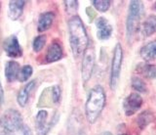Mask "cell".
Segmentation results:
<instances>
[{"instance_id":"obj_21","label":"cell","mask_w":156,"mask_h":135,"mask_svg":"<svg viewBox=\"0 0 156 135\" xmlns=\"http://www.w3.org/2000/svg\"><path fill=\"white\" fill-rule=\"evenodd\" d=\"M132 87L139 92H146V84L144 82V80L138 76H134L132 78Z\"/></svg>"},{"instance_id":"obj_20","label":"cell","mask_w":156,"mask_h":135,"mask_svg":"<svg viewBox=\"0 0 156 135\" xmlns=\"http://www.w3.org/2000/svg\"><path fill=\"white\" fill-rule=\"evenodd\" d=\"M32 71H33V69L31 66H29V65L23 66L21 69V71H20L18 79L21 81V82H26V81L31 76Z\"/></svg>"},{"instance_id":"obj_3","label":"cell","mask_w":156,"mask_h":135,"mask_svg":"<svg viewBox=\"0 0 156 135\" xmlns=\"http://www.w3.org/2000/svg\"><path fill=\"white\" fill-rule=\"evenodd\" d=\"M105 92L101 85L94 86L89 92L85 105L86 119L89 123L97 122L105 106Z\"/></svg>"},{"instance_id":"obj_24","label":"cell","mask_w":156,"mask_h":135,"mask_svg":"<svg viewBox=\"0 0 156 135\" xmlns=\"http://www.w3.org/2000/svg\"><path fill=\"white\" fill-rule=\"evenodd\" d=\"M65 9L68 14L75 13L78 9V2L77 1H65Z\"/></svg>"},{"instance_id":"obj_29","label":"cell","mask_w":156,"mask_h":135,"mask_svg":"<svg viewBox=\"0 0 156 135\" xmlns=\"http://www.w3.org/2000/svg\"><path fill=\"white\" fill-rule=\"evenodd\" d=\"M79 135H86V134H85V133H84V132H81V133H80V134H79Z\"/></svg>"},{"instance_id":"obj_11","label":"cell","mask_w":156,"mask_h":135,"mask_svg":"<svg viewBox=\"0 0 156 135\" xmlns=\"http://www.w3.org/2000/svg\"><path fill=\"white\" fill-rule=\"evenodd\" d=\"M24 6H26V1H23V0H12V1H10L8 5V17L12 21H17L22 16Z\"/></svg>"},{"instance_id":"obj_6","label":"cell","mask_w":156,"mask_h":135,"mask_svg":"<svg viewBox=\"0 0 156 135\" xmlns=\"http://www.w3.org/2000/svg\"><path fill=\"white\" fill-rule=\"evenodd\" d=\"M95 51L93 48H88L85 51L84 57L82 61V79L84 82H87L91 78L95 68Z\"/></svg>"},{"instance_id":"obj_1","label":"cell","mask_w":156,"mask_h":135,"mask_svg":"<svg viewBox=\"0 0 156 135\" xmlns=\"http://www.w3.org/2000/svg\"><path fill=\"white\" fill-rule=\"evenodd\" d=\"M68 31H69V43L74 57H79L87 49L89 39L80 17L73 16L68 21Z\"/></svg>"},{"instance_id":"obj_14","label":"cell","mask_w":156,"mask_h":135,"mask_svg":"<svg viewBox=\"0 0 156 135\" xmlns=\"http://www.w3.org/2000/svg\"><path fill=\"white\" fill-rule=\"evenodd\" d=\"M20 71H21V68L20 64L16 61H9L7 62L6 67H5V76L8 82H13L19 78Z\"/></svg>"},{"instance_id":"obj_18","label":"cell","mask_w":156,"mask_h":135,"mask_svg":"<svg viewBox=\"0 0 156 135\" xmlns=\"http://www.w3.org/2000/svg\"><path fill=\"white\" fill-rule=\"evenodd\" d=\"M136 71L147 78H156V66L149 64H140L136 67Z\"/></svg>"},{"instance_id":"obj_25","label":"cell","mask_w":156,"mask_h":135,"mask_svg":"<svg viewBox=\"0 0 156 135\" xmlns=\"http://www.w3.org/2000/svg\"><path fill=\"white\" fill-rule=\"evenodd\" d=\"M51 91H52L53 102H54V104H57L58 101H60V99H61V94H62V91H61L60 86H58V85L52 86V87H51Z\"/></svg>"},{"instance_id":"obj_13","label":"cell","mask_w":156,"mask_h":135,"mask_svg":"<svg viewBox=\"0 0 156 135\" xmlns=\"http://www.w3.org/2000/svg\"><path fill=\"white\" fill-rule=\"evenodd\" d=\"M36 80H31L29 81L28 83L24 85V87L22 88L19 91L18 96H17V102L18 104L21 106V107H26V105L28 102V98H29V94L31 93V91L33 90L34 86H35Z\"/></svg>"},{"instance_id":"obj_4","label":"cell","mask_w":156,"mask_h":135,"mask_svg":"<svg viewBox=\"0 0 156 135\" xmlns=\"http://www.w3.org/2000/svg\"><path fill=\"white\" fill-rule=\"evenodd\" d=\"M144 10V5L140 1L133 0L130 2L129 6V12L127 16L126 21V31H127V37L130 40L131 37L136 32V28L139 27L140 19L141 16V12Z\"/></svg>"},{"instance_id":"obj_27","label":"cell","mask_w":156,"mask_h":135,"mask_svg":"<svg viewBox=\"0 0 156 135\" xmlns=\"http://www.w3.org/2000/svg\"><path fill=\"white\" fill-rule=\"evenodd\" d=\"M3 102H4V91H3L1 81H0V108L2 107Z\"/></svg>"},{"instance_id":"obj_5","label":"cell","mask_w":156,"mask_h":135,"mask_svg":"<svg viewBox=\"0 0 156 135\" xmlns=\"http://www.w3.org/2000/svg\"><path fill=\"white\" fill-rule=\"evenodd\" d=\"M122 58H123L122 46L120 43H117L113 51V57H112L111 70H110L109 85L112 90H115L117 85H118L120 71H121V65H122Z\"/></svg>"},{"instance_id":"obj_16","label":"cell","mask_w":156,"mask_h":135,"mask_svg":"<svg viewBox=\"0 0 156 135\" xmlns=\"http://www.w3.org/2000/svg\"><path fill=\"white\" fill-rule=\"evenodd\" d=\"M140 56L145 62H150L156 59V40H152L145 44L140 49Z\"/></svg>"},{"instance_id":"obj_32","label":"cell","mask_w":156,"mask_h":135,"mask_svg":"<svg viewBox=\"0 0 156 135\" xmlns=\"http://www.w3.org/2000/svg\"><path fill=\"white\" fill-rule=\"evenodd\" d=\"M0 8H1V2H0Z\"/></svg>"},{"instance_id":"obj_15","label":"cell","mask_w":156,"mask_h":135,"mask_svg":"<svg viewBox=\"0 0 156 135\" xmlns=\"http://www.w3.org/2000/svg\"><path fill=\"white\" fill-rule=\"evenodd\" d=\"M55 20V14L53 12H45L42 13L40 16H39V20H38V26H37V30L38 31L43 32L51 27L52 24Z\"/></svg>"},{"instance_id":"obj_2","label":"cell","mask_w":156,"mask_h":135,"mask_svg":"<svg viewBox=\"0 0 156 135\" xmlns=\"http://www.w3.org/2000/svg\"><path fill=\"white\" fill-rule=\"evenodd\" d=\"M0 129L9 135H31L28 126L23 123L21 113L14 109L5 111L0 118Z\"/></svg>"},{"instance_id":"obj_12","label":"cell","mask_w":156,"mask_h":135,"mask_svg":"<svg viewBox=\"0 0 156 135\" xmlns=\"http://www.w3.org/2000/svg\"><path fill=\"white\" fill-rule=\"evenodd\" d=\"M62 57V48L61 44L57 41H53L47 50L45 57L46 63H54L61 60Z\"/></svg>"},{"instance_id":"obj_23","label":"cell","mask_w":156,"mask_h":135,"mask_svg":"<svg viewBox=\"0 0 156 135\" xmlns=\"http://www.w3.org/2000/svg\"><path fill=\"white\" fill-rule=\"evenodd\" d=\"M93 4H94V6L96 7L98 11L105 12L110 7L111 1H108V0H94Z\"/></svg>"},{"instance_id":"obj_8","label":"cell","mask_w":156,"mask_h":135,"mask_svg":"<svg viewBox=\"0 0 156 135\" xmlns=\"http://www.w3.org/2000/svg\"><path fill=\"white\" fill-rule=\"evenodd\" d=\"M3 48L5 53L10 58H19L23 56V50L21 45H20L19 39L14 35L5 38L3 42Z\"/></svg>"},{"instance_id":"obj_7","label":"cell","mask_w":156,"mask_h":135,"mask_svg":"<svg viewBox=\"0 0 156 135\" xmlns=\"http://www.w3.org/2000/svg\"><path fill=\"white\" fill-rule=\"evenodd\" d=\"M48 113L45 110L39 111L35 118V128L37 135H47L51 127L56 123V115L52 118L51 122H47Z\"/></svg>"},{"instance_id":"obj_30","label":"cell","mask_w":156,"mask_h":135,"mask_svg":"<svg viewBox=\"0 0 156 135\" xmlns=\"http://www.w3.org/2000/svg\"><path fill=\"white\" fill-rule=\"evenodd\" d=\"M120 135H128V134H126V133H124V134H120Z\"/></svg>"},{"instance_id":"obj_28","label":"cell","mask_w":156,"mask_h":135,"mask_svg":"<svg viewBox=\"0 0 156 135\" xmlns=\"http://www.w3.org/2000/svg\"><path fill=\"white\" fill-rule=\"evenodd\" d=\"M99 135H112L110 132H108V131H105V132H101V133H100Z\"/></svg>"},{"instance_id":"obj_31","label":"cell","mask_w":156,"mask_h":135,"mask_svg":"<svg viewBox=\"0 0 156 135\" xmlns=\"http://www.w3.org/2000/svg\"><path fill=\"white\" fill-rule=\"evenodd\" d=\"M154 8H155V10H156V3H155V7Z\"/></svg>"},{"instance_id":"obj_19","label":"cell","mask_w":156,"mask_h":135,"mask_svg":"<svg viewBox=\"0 0 156 135\" xmlns=\"http://www.w3.org/2000/svg\"><path fill=\"white\" fill-rule=\"evenodd\" d=\"M154 119L153 114L150 111H144L141 114L139 115L138 119H136V122L140 129H144L147 125L152 122Z\"/></svg>"},{"instance_id":"obj_17","label":"cell","mask_w":156,"mask_h":135,"mask_svg":"<svg viewBox=\"0 0 156 135\" xmlns=\"http://www.w3.org/2000/svg\"><path fill=\"white\" fill-rule=\"evenodd\" d=\"M156 31V16L150 15L146 18L141 27V33L144 36H149Z\"/></svg>"},{"instance_id":"obj_26","label":"cell","mask_w":156,"mask_h":135,"mask_svg":"<svg viewBox=\"0 0 156 135\" xmlns=\"http://www.w3.org/2000/svg\"><path fill=\"white\" fill-rule=\"evenodd\" d=\"M86 12H87V16H89V18H90V21L94 20V18L96 17V12L93 10L91 7H88L86 9Z\"/></svg>"},{"instance_id":"obj_10","label":"cell","mask_w":156,"mask_h":135,"mask_svg":"<svg viewBox=\"0 0 156 135\" xmlns=\"http://www.w3.org/2000/svg\"><path fill=\"white\" fill-rule=\"evenodd\" d=\"M97 36L101 40H106L110 37L112 33V27L105 18H99L96 21Z\"/></svg>"},{"instance_id":"obj_22","label":"cell","mask_w":156,"mask_h":135,"mask_svg":"<svg viewBox=\"0 0 156 135\" xmlns=\"http://www.w3.org/2000/svg\"><path fill=\"white\" fill-rule=\"evenodd\" d=\"M46 43V36L45 35H38L33 39L32 47L34 52H39L43 49L44 45Z\"/></svg>"},{"instance_id":"obj_9","label":"cell","mask_w":156,"mask_h":135,"mask_svg":"<svg viewBox=\"0 0 156 135\" xmlns=\"http://www.w3.org/2000/svg\"><path fill=\"white\" fill-rule=\"evenodd\" d=\"M143 105V98L138 93H131L123 102V109L126 115H132Z\"/></svg>"}]
</instances>
